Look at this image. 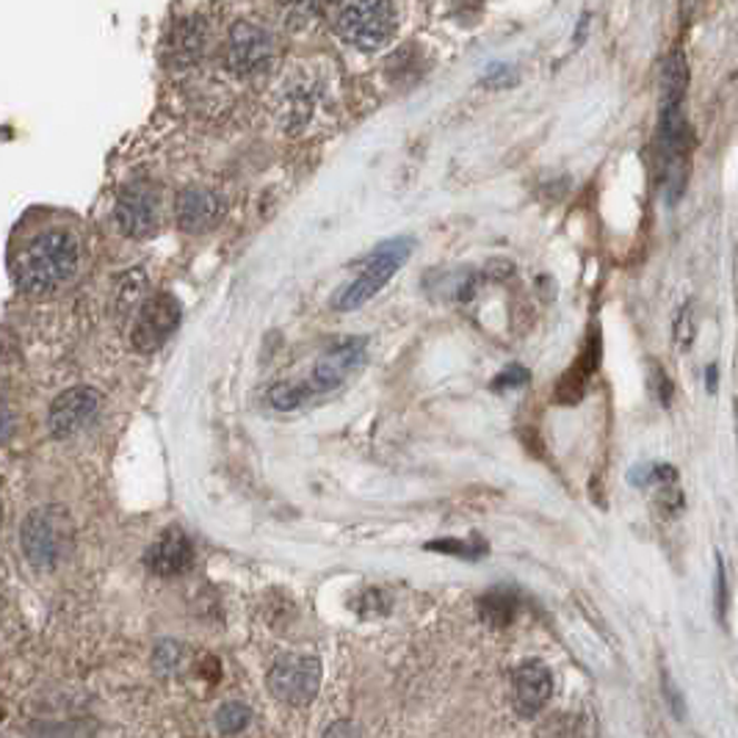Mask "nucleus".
Returning <instances> with one entry per match:
<instances>
[{
    "mask_svg": "<svg viewBox=\"0 0 738 738\" xmlns=\"http://www.w3.org/2000/svg\"><path fill=\"white\" fill-rule=\"evenodd\" d=\"M78 260H81V249L70 233H42L22 249L17 260V285L31 296L53 294L76 277Z\"/></svg>",
    "mask_w": 738,
    "mask_h": 738,
    "instance_id": "obj_1",
    "label": "nucleus"
},
{
    "mask_svg": "<svg viewBox=\"0 0 738 738\" xmlns=\"http://www.w3.org/2000/svg\"><path fill=\"white\" fill-rule=\"evenodd\" d=\"M72 520L65 506H37L20 525V545L37 570H56L72 551Z\"/></svg>",
    "mask_w": 738,
    "mask_h": 738,
    "instance_id": "obj_2",
    "label": "nucleus"
},
{
    "mask_svg": "<svg viewBox=\"0 0 738 738\" xmlns=\"http://www.w3.org/2000/svg\"><path fill=\"white\" fill-rule=\"evenodd\" d=\"M412 249H415V238L410 236L391 238V242H382L376 246L363 260V268H360L357 277L335 296L337 311H357L365 302L374 299V296L391 283L393 274L410 260Z\"/></svg>",
    "mask_w": 738,
    "mask_h": 738,
    "instance_id": "obj_3",
    "label": "nucleus"
},
{
    "mask_svg": "<svg viewBox=\"0 0 738 738\" xmlns=\"http://www.w3.org/2000/svg\"><path fill=\"white\" fill-rule=\"evenodd\" d=\"M337 33L357 50H382L398 31V9L393 3H348L337 11Z\"/></svg>",
    "mask_w": 738,
    "mask_h": 738,
    "instance_id": "obj_4",
    "label": "nucleus"
},
{
    "mask_svg": "<svg viewBox=\"0 0 738 738\" xmlns=\"http://www.w3.org/2000/svg\"><path fill=\"white\" fill-rule=\"evenodd\" d=\"M322 686V663L318 658L285 653L268 669V689L279 702L288 706H307L316 700Z\"/></svg>",
    "mask_w": 738,
    "mask_h": 738,
    "instance_id": "obj_5",
    "label": "nucleus"
},
{
    "mask_svg": "<svg viewBox=\"0 0 738 738\" xmlns=\"http://www.w3.org/2000/svg\"><path fill=\"white\" fill-rule=\"evenodd\" d=\"M274 61V39L252 20H236L227 33V67L236 76H260Z\"/></svg>",
    "mask_w": 738,
    "mask_h": 738,
    "instance_id": "obj_6",
    "label": "nucleus"
},
{
    "mask_svg": "<svg viewBox=\"0 0 738 738\" xmlns=\"http://www.w3.org/2000/svg\"><path fill=\"white\" fill-rule=\"evenodd\" d=\"M180 302L171 294H156L141 302L134 322V335H130L136 352L156 354L158 348H164V343L180 327Z\"/></svg>",
    "mask_w": 738,
    "mask_h": 738,
    "instance_id": "obj_7",
    "label": "nucleus"
},
{
    "mask_svg": "<svg viewBox=\"0 0 738 738\" xmlns=\"http://www.w3.org/2000/svg\"><path fill=\"white\" fill-rule=\"evenodd\" d=\"M114 219L122 236L128 238H147L156 233L158 219H161V199H158V188L147 180L128 183L119 191L117 208H114Z\"/></svg>",
    "mask_w": 738,
    "mask_h": 738,
    "instance_id": "obj_8",
    "label": "nucleus"
},
{
    "mask_svg": "<svg viewBox=\"0 0 738 738\" xmlns=\"http://www.w3.org/2000/svg\"><path fill=\"white\" fill-rule=\"evenodd\" d=\"M365 346H368L365 337H343V341H337L335 346L327 348V352L318 357L311 380L302 382L305 396H318V393H329L335 391L337 385H343V382L363 365Z\"/></svg>",
    "mask_w": 738,
    "mask_h": 738,
    "instance_id": "obj_9",
    "label": "nucleus"
},
{
    "mask_svg": "<svg viewBox=\"0 0 738 738\" xmlns=\"http://www.w3.org/2000/svg\"><path fill=\"white\" fill-rule=\"evenodd\" d=\"M100 412V393L89 385H76L67 387L65 393L56 396V402L50 404L48 426L50 434L59 440L72 437V434L81 432L83 426H89L95 421V415Z\"/></svg>",
    "mask_w": 738,
    "mask_h": 738,
    "instance_id": "obj_10",
    "label": "nucleus"
},
{
    "mask_svg": "<svg viewBox=\"0 0 738 738\" xmlns=\"http://www.w3.org/2000/svg\"><path fill=\"white\" fill-rule=\"evenodd\" d=\"M175 214L180 230L199 236V233H210L219 225L225 216V199L205 186H188L177 197Z\"/></svg>",
    "mask_w": 738,
    "mask_h": 738,
    "instance_id": "obj_11",
    "label": "nucleus"
},
{
    "mask_svg": "<svg viewBox=\"0 0 738 738\" xmlns=\"http://www.w3.org/2000/svg\"><path fill=\"white\" fill-rule=\"evenodd\" d=\"M553 678L542 661H525L512 675V700L520 717H534L551 700Z\"/></svg>",
    "mask_w": 738,
    "mask_h": 738,
    "instance_id": "obj_12",
    "label": "nucleus"
},
{
    "mask_svg": "<svg viewBox=\"0 0 738 738\" xmlns=\"http://www.w3.org/2000/svg\"><path fill=\"white\" fill-rule=\"evenodd\" d=\"M191 562H194L191 540H188L186 531L177 529V525L166 529L164 534L152 542L150 551H147V568H150V573L161 578L186 573V570L191 568Z\"/></svg>",
    "mask_w": 738,
    "mask_h": 738,
    "instance_id": "obj_13",
    "label": "nucleus"
},
{
    "mask_svg": "<svg viewBox=\"0 0 738 738\" xmlns=\"http://www.w3.org/2000/svg\"><path fill=\"white\" fill-rule=\"evenodd\" d=\"M205 45H208V26L199 17H188V20H180L171 31V59L175 65H191L203 56Z\"/></svg>",
    "mask_w": 738,
    "mask_h": 738,
    "instance_id": "obj_14",
    "label": "nucleus"
},
{
    "mask_svg": "<svg viewBox=\"0 0 738 738\" xmlns=\"http://www.w3.org/2000/svg\"><path fill=\"white\" fill-rule=\"evenodd\" d=\"M514 611H518V598L512 592H503V589H495V592L484 594L482 600V617L490 622V626L503 628L512 622Z\"/></svg>",
    "mask_w": 738,
    "mask_h": 738,
    "instance_id": "obj_15",
    "label": "nucleus"
},
{
    "mask_svg": "<svg viewBox=\"0 0 738 738\" xmlns=\"http://www.w3.org/2000/svg\"><path fill=\"white\" fill-rule=\"evenodd\" d=\"M249 725V708L244 702H225V706L216 711V728L225 736H236Z\"/></svg>",
    "mask_w": 738,
    "mask_h": 738,
    "instance_id": "obj_16",
    "label": "nucleus"
},
{
    "mask_svg": "<svg viewBox=\"0 0 738 738\" xmlns=\"http://www.w3.org/2000/svg\"><path fill=\"white\" fill-rule=\"evenodd\" d=\"M152 661H156L158 672H171V669L177 667V661H180V648L171 642H164L161 648L156 650V658H152Z\"/></svg>",
    "mask_w": 738,
    "mask_h": 738,
    "instance_id": "obj_17",
    "label": "nucleus"
},
{
    "mask_svg": "<svg viewBox=\"0 0 738 738\" xmlns=\"http://www.w3.org/2000/svg\"><path fill=\"white\" fill-rule=\"evenodd\" d=\"M512 81H514V72L509 70L506 65H492L488 76H484V83L495 86V89H501V86H509Z\"/></svg>",
    "mask_w": 738,
    "mask_h": 738,
    "instance_id": "obj_18",
    "label": "nucleus"
},
{
    "mask_svg": "<svg viewBox=\"0 0 738 738\" xmlns=\"http://www.w3.org/2000/svg\"><path fill=\"white\" fill-rule=\"evenodd\" d=\"M324 738H360V730L357 725L348 722V719H337V722L329 725Z\"/></svg>",
    "mask_w": 738,
    "mask_h": 738,
    "instance_id": "obj_19",
    "label": "nucleus"
},
{
    "mask_svg": "<svg viewBox=\"0 0 738 738\" xmlns=\"http://www.w3.org/2000/svg\"><path fill=\"white\" fill-rule=\"evenodd\" d=\"M525 382H529V374H525L523 368H509V371H503L501 380L495 382V387H503V385L514 387V385H525Z\"/></svg>",
    "mask_w": 738,
    "mask_h": 738,
    "instance_id": "obj_20",
    "label": "nucleus"
}]
</instances>
